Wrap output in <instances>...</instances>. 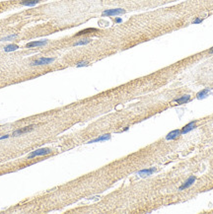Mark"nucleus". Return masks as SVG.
Here are the masks:
<instances>
[{"instance_id":"nucleus-14","label":"nucleus","mask_w":213,"mask_h":214,"mask_svg":"<svg viewBox=\"0 0 213 214\" xmlns=\"http://www.w3.org/2000/svg\"><path fill=\"white\" fill-rule=\"evenodd\" d=\"M19 49V47L17 46V45H8V46H6L5 48H4V50L6 51V52H11V51H15Z\"/></svg>"},{"instance_id":"nucleus-22","label":"nucleus","mask_w":213,"mask_h":214,"mask_svg":"<svg viewBox=\"0 0 213 214\" xmlns=\"http://www.w3.org/2000/svg\"><path fill=\"white\" fill-rule=\"evenodd\" d=\"M209 53H213V48L210 50H209Z\"/></svg>"},{"instance_id":"nucleus-10","label":"nucleus","mask_w":213,"mask_h":214,"mask_svg":"<svg viewBox=\"0 0 213 214\" xmlns=\"http://www.w3.org/2000/svg\"><path fill=\"white\" fill-rule=\"evenodd\" d=\"M111 138V134H105V135H102L96 139H93L91 141H89L88 143H95V142H99V141H106V140H109Z\"/></svg>"},{"instance_id":"nucleus-8","label":"nucleus","mask_w":213,"mask_h":214,"mask_svg":"<svg viewBox=\"0 0 213 214\" xmlns=\"http://www.w3.org/2000/svg\"><path fill=\"white\" fill-rule=\"evenodd\" d=\"M189 100H190V96H189V95H184V96H182V97H180V98L176 99L174 101V103H177V104H179V105H181V104L187 103Z\"/></svg>"},{"instance_id":"nucleus-7","label":"nucleus","mask_w":213,"mask_h":214,"mask_svg":"<svg viewBox=\"0 0 213 214\" xmlns=\"http://www.w3.org/2000/svg\"><path fill=\"white\" fill-rule=\"evenodd\" d=\"M154 172H155V168H152V169H144V170H141V171L137 172V175H139V176H141V177H145V176H150V175H152Z\"/></svg>"},{"instance_id":"nucleus-2","label":"nucleus","mask_w":213,"mask_h":214,"mask_svg":"<svg viewBox=\"0 0 213 214\" xmlns=\"http://www.w3.org/2000/svg\"><path fill=\"white\" fill-rule=\"evenodd\" d=\"M51 152V150L49 148H42V149H38V150H36V151H34L32 152L29 156H28V158L29 159H33L35 157H37V156H44V155H47V154H49Z\"/></svg>"},{"instance_id":"nucleus-5","label":"nucleus","mask_w":213,"mask_h":214,"mask_svg":"<svg viewBox=\"0 0 213 214\" xmlns=\"http://www.w3.org/2000/svg\"><path fill=\"white\" fill-rule=\"evenodd\" d=\"M195 181V177L194 176H191L190 178H188L186 181L182 184V185H180V188H179V190H182V189H185V188H187V187H189L193 182Z\"/></svg>"},{"instance_id":"nucleus-20","label":"nucleus","mask_w":213,"mask_h":214,"mask_svg":"<svg viewBox=\"0 0 213 214\" xmlns=\"http://www.w3.org/2000/svg\"><path fill=\"white\" fill-rule=\"evenodd\" d=\"M9 137V135H4V136H2V137H0V140H3V139H6V138H8Z\"/></svg>"},{"instance_id":"nucleus-16","label":"nucleus","mask_w":213,"mask_h":214,"mask_svg":"<svg viewBox=\"0 0 213 214\" xmlns=\"http://www.w3.org/2000/svg\"><path fill=\"white\" fill-rule=\"evenodd\" d=\"M89 43H91V40L85 39V40H82V41H80V42L75 43L73 46H74V47H77V46H84V45H87V44H89Z\"/></svg>"},{"instance_id":"nucleus-12","label":"nucleus","mask_w":213,"mask_h":214,"mask_svg":"<svg viewBox=\"0 0 213 214\" xmlns=\"http://www.w3.org/2000/svg\"><path fill=\"white\" fill-rule=\"evenodd\" d=\"M194 121H191L190 123H188L187 125H185L183 128H182V130H181V133L183 134V133H187L188 131H190V130H192L194 127H195V125H194Z\"/></svg>"},{"instance_id":"nucleus-1","label":"nucleus","mask_w":213,"mask_h":214,"mask_svg":"<svg viewBox=\"0 0 213 214\" xmlns=\"http://www.w3.org/2000/svg\"><path fill=\"white\" fill-rule=\"evenodd\" d=\"M54 60H55V58H53V57H42L40 59H37V60L33 61L31 63V65H48V64H50L51 62H53Z\"/></svg>"},{"instance_id":"nucleus-4","label":"nucleus","mask_w":213,"mask_h":214,"mask_svg":"<svg viewBox=\"0 0 213 214\" xmlns=\"http://www.w3.org/2000/svg\"><path fill=\"white\" fill-rule=\"evenodd\" d=\"M35 127V125H30V126H26V127H23V128H20V129H17L15 131L13 132V136H20L22 134H25L27 132H30L32 131Z\"/></svg>"},{"instance_id":"nucleus-17","label":"nucleus","mask_w":213,"mask_h":214,"mask_svg":"<svg viewBox=\"0 0 213 214\" xmlns=\"http://www.w3.org/2000/svg\"><path fill=\"white\" fill-rule=\"evenodd\" d=\"M17 38V35H11V36H8V37H5V38H2L0 39V42H5V41H10V40H13Z\"/></svg>"},{"instance_id":"nucleus-11","label":"nucleus","mask_w":213,"mask_h":214,"mask_svg":"<svg viewBox=\"0 0 213 214\" xmlns=\"http://www.w3.org/2000/svg\"><path fill=\"white\" fill-rule=\"evenodd\" d=\"M42 0H22L21 4L24 6H34L38 3H40Z\"/></svg>"},{"instance_id":"nucleus-21","label":"nucleus","mask_w":213,"mask_h":214,"mask_svg":"<svg viewBox=\"0 0 213 214\" xmlns=\"http://www.w3.org/2000/svg\"><path fill=\"white\" fill-rule=\"evenodd\" d=\"M115 22H116V23H120V22H121V19H120V18H116V19H115Z\"/></svg>"},{"instance_id":"nucleus-13","label":"nucleus","mask_w":213,"mask_h":214,"mask_svg":"<svg viewBox=\"0 0 213 214\" xmlns=\"http://www.w3.org/2000/svg\"><path fill=\"white\" fill-rule=\"evenodd\" d=\"M210 92V89H204V90H202V91H200L199 93H197L196 95V98L199 100L201 99H204L205 97H207V95H208V93Z\"/></svg>"},{"instance_id":"nucleus-3","label":"nucleus","mask_w":213,"mask_h":214,"mask_svg":"<svg viewBox=\"0 0 213 214\" xmlns=\"http://www.w3.org/2000/svg\"><path fill=\"white\" fill-rule=\"evenodd\" d=\"M125 11L123 9H109V10H106L103 12V16H117V15H120V14H124Z\"/></svg>"},{"instance_id":"nucleus-18","label":"nucleus","mask_w":213,"mask_h":214,"mask_svg":"<svg viewBox=\"0 0 213 214\" xmlns=\"http://www.w3.org/2000/svg\"><path fill=\"white\" fill-rule=\"evenodd\" d=\"M87 65H88L87 61H81V62L77 63V67H83V66H87Z\"/></svg>"},{"instance_id":"nucleus-6","label":"nucleus","mask_w":213,"mask_h":214,"mask_svg":"<svg viewBox=\"0 0 213 214\" xmlns=\"http://www.w3.org/2000/svg\"><path fill=\"white\" fill-rule=\"evenodd\" d=\"M48 44V41H38V42H32L28 43L26 45V48H35V47H42Z\"/></svg>"},{"instance_id":"nucleus-19","label":"nucleus","mask_w":213,"mask_h":214,"mask_svg":"<svg viewBox=\"0 0 213 214\" xmlns=\"http://www.w3.org/2000/svg\"><path fill=\"white\" fill-rule=\"evenodd\" d=\"M201 22H202V19L196 18V19H195V20H194V21H193L192 23H193V24H199V23H201Z\"/></svg>"},{"instance_id":"nucleus-9","label":"nucleus","mask_w":213,"mask_h":214,"mask_svg":"<svg viewBox=\"0 0 213 214\" xmlns=\"http://www.w3.org/2000/svg\"><path fill=\"white\" fill-rule=\"evenodd\" d=\"M180 134V131L179 129H176V130H173L171 131L167 136H166V139L167 140H172V139H175L176 137H178L179 135Z\"/></svg>"},{"instance_id":"nucleus-15","label":"nucleus","mask_w":213,"mask_h":214,"mask_svg":"<svg viewBox=\"0 0 213 214\" xmlns=\"http://www.w3.org/2000/svg\"><path fill=\"white\" fill-rule=\"evenodd\" d=\"M93 32H97V29H94V28H89V29H86V30H83V31H80L79 33H77L75 36H81V35H85V34H90L93 33Z\"/></svg>"}]
</instances>
